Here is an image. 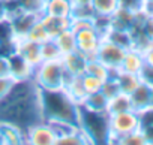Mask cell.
<instances>
[{"mask_svg": "<svg viewBox=\"0 0 153 145\" xmlns=\"http://www.w3.org/2000/svg\"><path fill=\"white\" fill-rule=\"evenodd\" d=\"M42 120L39 88L33 79L15 82L8 96L0 100V123L14 124L26 132Z\"/></svg>", "mask_w": 153, "mask_h": 145, "instance_id": "cell-1", "label": "cell"}, {"mask_svg": "<svg viewBox=\"0 0 153 145\" xmlns=\"http://www.w3.org/2000/svg\"><path fill=\"white\" fill-rule=\"evenodd\" d=\"M39 99L45 121H50L56 126L78 127L81 106L65 88L39 90Z\"/></svg>", "mask_w": 153, "mask_h": 145, "instance_id": "cell-2", "label": "cell"}, {"mask_svg": "<svg viewBox=\"0 0 153 145\" xmlns=\"http://www.w3.org/2000/svg\"><path fill=\"white\" fill-rule=\"evenodd\" d=\"M78 127L83 130L89 141V145H110L111 130H110V114L95 112L81 108Z\"/></svg>", "mask_w": 153, "mask_h": 145, "instance_id": "cell-3", "label": "cell"}, {"mask_svg": "<svg viewBox=\"0 0 153 145\" xmlns=\"http://www.w3.org/2000/svg\"><path fill=\"white\" fill-rule=\"evenodd\" d=\"M69 75L66 74L65 66L60 60L42 61L35 67L33 82L39 90H59L63 88Z\"/></svg>", "mask_w": 153, "mask_h": 145, "instance_id": "cell-4", "label": "cell"}, {"mask_svg": "<svg viewBox=\"0 0 153 145\" xmlns=\"http://www.w3.org/2000/svg\"><path fill=\"white\" fill-rule=\"evenodd\" d=\"M75 33V42H76V51L81 52L86 58H92L96 55L98 48L104 39L105 30L96 23L89 27L76 29Z\"/></svg>", "mask_w": 153, "mask_h": 145, "instance_id": "cell-5", "label": "cell"}, {"mask_svg": "<svg viewBox=\"0 0 153 145\" xmlns=\"http://www.w3.org/2000/svg\"><path fill=\"white\" fill-rule=\"evenodd\" d=\"M110 130H111V144H116L125 135H129L135 130H140V115L137 111H126L110 115Z\"/></svg>", "mask_w": 153, "mask_h": 145, "instance_id": "cell-6", "label": "cell"}, {"mask_svg": "<svg viewBox=\"0 0 153 145\" xmlns=\"http://www.w3.org/2000/svg\"><path fill=\"white\" fill-rule=\"evenodd\" d=\"M57 127L50 121H39L26 130V144L29 145H56Z\"/></svg>", "mask_w": 153, "mask_h": 145, "instance_id": "cell-7", "label": "cell"}, {"mask_svg": "<svg viewBox=\"0 0 153 145\" xmlns=\"http://www.w3.org/2000/svg\"><path fill=\"white\" fill-rule=\"evenodd\" d=\"M125 54H126V49L123 46L114 43L113 40H110L104 36L95 57L99 61H102L105 66H108L111 70H117L122 64V60H123Z\"/></svg>", "mask_w": 153, "mask_h": 145, "instance_id": "cell-8", "label": "cell"}, {"mask_svg": "<svg viewBox=\"0 0 153 145\" xmlns=\"http://www.w3.org/2000/svg\"><path fill=\"white\" fill-rule=\"evenodd\" d=\"M8 58H9V77L15 82L33 79L35 66H32L29 61H26L21 55H18L14 51L8 54Z\"/></svg>", "mask_w": 153, "mask_h": 145, "instance_id": "cell-9", "label": "cell"}, {"mask_svg": "<svg viewBox=\"0 0 153 145\" xmlns=\"http://www.w3.org/2000/svg\"><path fill=\"white\" fill-rule=\"evenodd\" d=\"M12 51L21 55L26 61H29L32 66H38L42 63V55H41V45L27 39V38H17L12 46Z\"/></svg>", "mask_w": 153, "mask_h": 145, "instance_id": "cell-10", "label": "cell"}, {"mask_svg": "<svg viewBox=\"0 0 153 145\" xmlns=\"http://www.w3.org/2000/svg\"><path fill=\"white\" fill-rule=\"evenodd\" d=\"M137 12H132L126 8L119 6L108 18H107V29L113 30H123V32H131L135 23ZM105 29V30H107Z\"/></svg>", "mask_w": 153, "mask_h": 145, "instance_id": "cell-11", "label": "cell"}, {"mask_svg": "<svg viewBox=\"0 0 153 145\" xmlns=\"http://www.w3.org/2000/svg\"><path fill=\"white\" fill-rule=\"evenodd\" d=\"M56 127L59 132L56 145H89V141L80 127H68V126H56Z\"/></svg>", "mask_w": 153, "mask_h": 145, "instance_id": "cell-12", "label": "cell"}, {"mask_svg": "<svg viewBox=\"0 0 153 145\" xmlns=\"http://www.w3.org/2000/svg\"><path fill=\"white\" fill-rule=\"evenodd\" d=\"M131 97V103L134 111L141 112L147 108L152 106V100H153V87L146 84V82H140V85L129 94Z\"/></svg>", "mask_w": 153, "mask_h": 145, "instance_id": "cell-13", "label": "cell"}, {"mask_svg": "<svg viewBox=\"0 0 153 145\" xmlns=\"http://www.w3.org/2000/svg\"><path fill=\"white\" fill-rule=\"evenodd\" d=\"M62 63H63L65 70L69 77H81L86 72L87 58L81 52L74 51V52L62 55Z\"/></svg>", "mask_w": 153, "mask_h": 145, "instance_id": "cell-14", "label": "cell"}, {"mask_svg": "<svg viewBox=\"0 0 153 145\" xmlns=\"http://www.w3.org/2000/svg\"><path fill=\"white\" fill-rule=\"evenodd\" d=\"M144 67V57H143V52L137 48H129L126 49V54L122 60V64L117 70H122V72H128V74H135V75H140V72L143 70Z\"/></svg>", "mask_w": 153, "mask_h": 145, "instance_id": "cell-15", "label": "cell"}, {"mask_svg": "<svg viewBox=\"0 0 153 145\" xmlns=\"http://www.w3.org/2000/svg\"><path fill=\"white\" fill-rule=\"evenodd\" d=\"M0 144L23 145V144H26V132L14 124L0 123Z\"/></svg>", "mask_w": 153, "mask_h": 145, "instance_id": "cell-16", "label": "cell"}, {"mask_svg": "<svg viewBox=\"0 0 153 145\" xmlns=\"http://www.w3.org/2000/svg\"><path fill=\"white\" fill-rule=\"evenodd\" d=\"M42 26L45 27L48 36L53 39L57 35H60L62 32L71 29V18H63V17H53V15H47L42 14L39 17Z\"/></svg>", "mask_w": 153, "mask_h": 145, "instance_id": "cell-17", "label": "cell"}, {"mask_svg": "<svg viewBox=\"0 0 153 145\" xmlns=\"http://www.w3.org/2000/svg\"><path fill=\"white\" fill-rule=\"evenodd\" d=\"M44 14L53 15V17L71 18L72 3H71V0H45Z\"/></svg>", "mask_w": 153, "mask_h": 145, "instance_id": "cell-18", "label": "cell"}, {"mask_svg": "<svg viewBox=\"0 0 153 145\" xmlns=\"http://www.w3.org/2000/svg\"><path fill=\"white\" fill-rule=\"evenodd\" d=\"M81 108L87 111H95V112H107L108 108V99L104 96L102 91L90 93L84 97V100L80 103Z\"/></svg>", "mask_w": 153, "mask_h": 145, "instance_id": "cell-19", "label": "cell"}, {"mask_svg": "<svg viewBox=\"0 0 153 145\" xmlns=\"http://www.w3.org/2000/svg\"><path fill=\"white\" fill-rule=\"evenodd\" d=\"M15 39H17V36H15V33L12 30V26H11L9 20L0 21V52L9 54L12 51Z\"/></svg>", "mask_w": 153, "mask_h": 145, "instance_id": "cell-20", "label": "cell"}, {"mask_svg": "<svg viewBox=\"0 0 153 145\" xmlns=\"http://www.w3.org/2000/svg\"><path fill=\"white\" fill-rule=\"evenodd\" d=\"M114 77L119 82V87H120V91L125 93V94H131L141 82V78L140 75H135V74H128V72H122V70H116L114 72Z\"/></svg>", "mask_w": 153, "mask_h": 145, "instance_id": "cell-21", "label": "cell"}, {"mask_svg": "<svg viewBox=\"0 0 153 145\" xmlns=\"http://www.w3.org/2000/svg\"><path fill=\"white\" fill-rule=\"evenodd\" d=\"M53 40L56 42L57 48L60 49L62 55L69 54L76 51V42H75V33L72 29H68L65 32H62L60 35H57L56 38H53Z\"/></svg>", "mask_w": 153, "mask_h": 145, "instance_id": "cell-22", "label": "cell"}, {"mask_svg": "<svg viewBox=\"0 0 153 145\" xmlns=\"http://www.w3.org/2000/svg\"><path fill=\"white\" fill-rule=\"evenodd\" d=\"M126 111H134L129 94H125V93L120 91V93L116 94L114 97L108 99V108H107V112H108L110 115H113V114H119V112H126Z\"/></svg>", "mask_w": 153, "mask_h": 145, "instance_id": "cell-23", "label": "cell"}, {"mask_svg": "<svg viewBox=\"0 0 153 145\" xmlns=\"http://www.w3.org/2000/svg\"><path fill=\"white\" fill-rule=\"evenodd\" d=\"M86 74H90L96 78H99L101 81H105L108 79L114 70H111L108 66H105L102 61H99L96 57H92V58H87V64H86Z\"/></svg>", "mask_w": 153, "mask_h": 145, "instance_id": "cell-24", "label": "cell"}, {"mask_svg": "<svg viewBox=\"0 0 153 145\" xmlns=\"http://www.w3.org/2000/svg\"><path fill=\"white\" fill-rule=\"evenodd\" d=\"M120 6V0H92V8L98 18L107 20L117 8Z\"/></svg>", "mask_w": 153, "mask_h": 145, "instance_id": "cell-25", "label": "cell"}, {"mask_svg": "<svg viewBox=\"0 0 153 145\" xmlns=\"http://www.w3.org/2000/svg\"><path fill=\"white\" fill-rule=\"evenodd\" d=\"M74 100H76L78 103H81L84 100V97L87 96L84 87H83V82H81V77H69L66 79V84L63 87Z\"/></svg>", "mask_w": 153, "mask_h": 145, "instance_id": "cell-26", "label": "cell"}, {"mask_svg": "<svg viewBox=\"0 0 153 145\" xmlns=\"http://www.w3.org/2000/svg\"><path fill=\"white\" fill-rule=\"evenodd\" d=\"M104 36H105L107 39L113 40L114 43H117V45L123 46L125 49L134 48V39H132L131 32H123V30H113V29H107Z\"/></svg>", "mask_w": 153, "mask_h": 145, "instance_id": "cell-27", "label": "cell"}, {"mask_svg": "<svg viewBox=\"0 0 153 145\" xmlns=\"http://www.w3.org/2000/svg\"><path fill=\"white\" fill-rule=\"evenodd\" d=\"M18 11L41 17L44 14L45 0H12Z\"/></svg>", "mask_w": 153, "mask_h": 145, "instance_id": "cell-28", "label": "cell"}, {"mask_svg": "<svg viewBox=\"0 0 153 145\" xmlns=\"http://www.w3.org/2000/svg\"><path fill=\"white\" fill-rule=\"evenodd\" d=\"M41 55H42V61H51V60L62 58V52L53 39H48L47 42L41 43Z\"/></svg>", "mask_w": 153, "mask_h": 145, "instance_id": "cell-29", "label": "cell"}, {"mask_svg": "<svg viewBox=\"0 0 153 145\" xmlns=\"http://www.w3.org/2000/svg\"><path fill=\"white\" fill-rule=\"evenodd\" d=\"M26 38H27V39H30V40H33V42H36V43H39V45H41V43H44V42H47L48 39H51V38L48 36V33H47L45 27L42 26L41 20H38V21L32 26V29L27 32Z\"/></svg>", "mask_w": 153, "mask_h": 145, "instance_id": "cell-30", "label": "cell"}, {"mask_svg": "<svg viewBox=\"0 0 153 145\" xmlns=\"http://www.w3.org/2000/svg\"><path fill=\"white\" fill-rule=\"evenodd\" d=\"M116 144L117 145H149L147 139H146V136L143 135L141 130H135L129 135L122 136L120 139L116 141Z\"/></svg>", "mask_w": 153, "mask_h": 145, "instance_id": "cell-31", "label": "cell"}, {"mask_svg": "<svg viewBox=\"0 0 153 145\" xmlns=\"http://www.w3.org/2000/svg\"><path fill=\"white\" fill-rule=\"evenodd\" d=\"M81 82H83V87H84L86 93L90 94V93L101 91V87H102V82L104 81H101L99 78H96V77H93V75L86 74V72H84V74L81 75Z\"/></svg>", "mask_w": 153, "mask_h": 145, "instance_id": "cell-32", "label": "cell"}, {"mask_svg": "<svg viewBox=\"0 0 153 145\" xmlns=\"http://www.w3.org/2000/svg\"><path fill=\"white\" fill-rule=\"evenodd\" d=\"M114 72H116V70H114ZM101 91L104 93V96H105L107 99H111V97H114L116 94L120 93V87H119V82H117L114 74H113L108 79H105V81L102 82Z\"/></svg>", "mask_w": 153, "mask_h": 145, "instance_id": "cell-33", "label": "cell"}, {"mask_svg": "<svg viewBox=\"0 0 153 145\" xmlns=\"http://www.w3.org/2000/svg\"><path fill=\"white\" fill-rule=\"evenodd\" d=\"M120 6L126 8L132 12H141L146 11V5L143 0H120Z\"/></svg>", "mask_w": 153, "mask_h": 145, "instance_id": "cell-34", "label": "cell"}, {"mask_svg": "<svg viewBox=\"0 0 153 145\" xmlns=\"http://www.w3.org/2000/svg\"><path fill=\"white\" fill-rule=\"evenodd\" d=\"M15 81L8 75V77H0V100H2L5 96H8V93L12 90Z\"/></svg>", "mask_w": 153, "mask_h": 145, "instance_id": "cell-35", "label": "cell"}, {"mask_svg": "<svg viewBox=\"0 0 153 145\" xmlns=\"http://www.w3.org/2000/svg\"><path fill=\"white\" fill-rule=\"evenodd\" d=\"M140 78H141L143 82H146V84H149V85L153 87V67L144 64L143 70L140 72Z\"/></svg>", "mask_w": 153, "mask_h": 145, "instance_id": "cell-36", "label": "cell"}, {"mask_svg": "<svg viewBox=\"0 0 153 145\" xmlns=\"http://www.w3.org/2000/svg\"><path fill=\"white\" fill-rule=\"evenodd\" d=\"M9 75V58L8 54L0 52V77H8Z\"/></svg>", "mask_w": 153, "mask_h": 145, "instance_id": "cell-37", "label": "cell"}, {"mask_svg": "<svg viewBox=\"0 0 153 145\" xmlns=\"http://www.w3.org/2000/svg\"><path fill=\"white\" fill-rule=\"evenodd\" d=\"M9 18V0H0V21Z\"/></svg>", "mask_w": 153, "mask_h": 145, "instance_id": "cell-38", "label": "cell"}, {"mask_svg": "<svg viewBox=\"0 0 153 145\" xmlns=\"http://www.w3.org/2000/svg\"><path fill=\"white\" fill-rule=\"evenodd\" d=\"M141 52H143V57H144V64L153 67V43L149 45V46H147L144 51H141Z\"/></svg>", "mask_w": 153, "mask_h": 145, "instance_id": "cell-39", "label": "cell"}, {"mask_svg": "<svg viewBox=\"0 0 153 145\" xmlns=\"http://www.w3.org/2000/svg\"><path fill=\"white\" fill-rule=\"evenodd\" d=\"M72 8H81V6H92V0H71Z\"/></svg>", "mask_w": 153, "mask_h": 145, "instance_id": "cell-40", "label": "cell"}, {"mask_svg": "<svg viewBox=\"0 0 153 145\" xmlns=\"http://www.w3.org/2000/svg\"><path fill=\"white\" fill-rule=\"evenodd\" d=\"M143 2H144V5H146V11L153 6V0H143Z\"/></svg>", "mask_w": 153, "mask_h": 145, "instance_id": "cell-41", "label": "cell"}, {"mask_svg": "<svg viewBox=\"0 0 153 145\" xmlns=\"http://www.w3.org/2000/svg\"><path fill=\"white\" fill-rule=\"evenodd\" d=\"M147 14H150V15H152V17H153V6H152V8H149V9H147Z\"/></svg>", "mask_w": 153, "mask_h": 145, "instance_id": "cell-42", "label": "cell"}, {"mask_svg": "<svg viewBox=\"0 0 153 145\" xmlns=\"http://www.w3.org/2000/svg\"><path fill=\"white\" fill-rule=\"evenodd\" d=\"M152 106H153V100H152Z\"/></svg>", "mask_w": 153, "mask_h": 145, "instance_id": "cell-43", "label": "cell"}]
</instances>
